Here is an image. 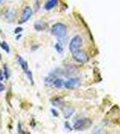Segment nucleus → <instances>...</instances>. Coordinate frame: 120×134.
<instances>
[{
  "label": "nucleus",
  "mask_w": 120,
  "mask_h": 134,
  "mask_svg": "<svg viewBox=\"0 0 120 134\" xmlns=\"http://www.w3.org/2000/svg\"><path fill=\"white\" fill-rule=\"evenodd\" d=\"M2 2H3V0H0V4H1V3H2Z\"/></svg>",
  "instance_id": "f3484780"
},
{
  "label": "nucleus",
  "mask_w": 120,
  "mask_h": 134,
  "mask_svg": "<svg viewBox=\"0 0 120 134\" xmlns=\"http://www.w3.org/2000/svg\"><path fill=\"white\" fill-rule=\"evenodd\" d=\"M4 90H5V86H4L2 83H0V92L3 91Z\"/></svg>",
  "instance_id": "4468645a"
},
{
  "label": "nucleus",
  "mask_w": 120,
  "mask_h": 134,
  "mask_svg": "<svg viewBox=\"0 0 120 134\" xmlns=\"http://www.w3.org/2000/svg\"><path fill=\"white\" fill-rule=\"evenodd\" d=\"M3 79H4V75H3V73L0 72V81H3Z\"/></svg>",
  "instance_id": "2eb2a0df"
},
{
  "label": "nucleus",
  "mask_w": 120,
  "mask_h": 134,
  "mask_svg": "<svg viewBox=\"0 0 120 134\" xmlns=\"http://www.w3.org/2000/svg\"><path fill=\"white\" fill-rule=\"evenodd\" d=\"M53 86L56 88H61L65 87V81L60 78H56L55 81H53Z\"/></svg>",
  "instance_id": "1a4fd4ad"
},
{
  "label": "nucleus",
  "mask_w": 120,
  "mask_h": 134,
  "mask_svg": "<svg viewBox=\"0 0 120 134\" xmlns=\"http://www.w3.org/2000/svg\"><path fill=\"white\" fill-rule=\"evenodd\" d=\"M4 74H5V77L7 79L8 78V68L6 65L4 66Z\"/></svg>",
  "instance_id": "ddd939ff"
},
{
  "label": "nucleus",
  "mask_w": 120,
  "mask_h": 134,
  "mask_svg": "<svg viewBox=\"0 0 120 134\" xmlns=\"http://www.w3.org/2000/svg\"><path fill=\"white\" fill-rule=\"evenodd\" d=\"M1 47H2V48L5 50L6 53H9V51H10V48H9V47H8V45H7V43H6V41H3L1 43Z\"/></svg>",
  "instance_id": "f8f14e48"
},
{
  "label": "nucleus",
  "mask_w": 120,
  "mask_h": 134,
  "mask_svg": "<svg viewBox=\"0 0 120 134\" xmlns=\"http://www.w3.org/2000/svg\"><path fill=\"white\" fill-rule=\"evenodd\" d=\"M72 54H73L74 59L79 63H85L88 60V55H86V53L82 50H80V49L74 52V53H72Z\"/></svg>",
  "instance_id": "20e7f679"
},
{
  "label": "nucleus",
  "mask_w": 120,
  "mask_h": 134,
  "mask_svg": "<svg viewBox=\"0 0 120 134\" xmlns=\"http://www.w3.org/2000/svg\"><path fill=\"white\" fill-rule=\"evenodd\" d=\"M51 33L58 38H64L67 34L66 26L61 23L54 24L51 28Z\"/></svg>",
  "instance_id": "f257e3e1"
},
{
  "label": "nucleus",
  "mask_w": 120,
  "mask_h": 134,
  "mask_svg": "<svg viewBox=\"0 0 120 134\" xmlns=\"http://www.w3.org/2000/svg\"><path fill=\"white\" fill-rule=\"evenodd\" d=\"M82 44V38L79 35L75 36V38H72L70 44H69V50L71 51V53H74V52L79 50Z\"/></svg>",
  "instance_id": "7ed1b4c3"
},
{
  "label": "nucleus",
  "mask_w": 120,
  "mask_h": 134,
  "mask_svg": "<svg viewBox=\"0 0 120 134\" xmlns=\"http://www.w3.org/2000/svg\"><path fill=\"white\" fill-rule=\"evenodd\" d=\"M45 23H43L42 21H37L35 23V25H34V27H35V29L37 31H42V30L45 29Z\"/></svg>",
  "instance_id": "9b49d317"
},
{
  "label": "nucleus",
  "mask_w": 120,
  "mask_h": 134,
  "mask_svg": "<svg viewBox=\"0 0 120 134\" xmlns=\"http://www.w3.org/2000/svg\"><path fill=\"white\" fill-rule=\"evenodd\" d=\"M0 44H1V43H0Z\"/></svg>",
  "instance_id": "a211bd4d"
},
{
  "label": "nucleus",
  "mask_w": 120,
  "mask_h": 134,
  "mask_svg": "<svg viewBox=\"0 0 120 134\" xmlns=\"http://www.w3.org/2000/svg\"><path fill=\"white\" fill-rule=\"evenodd\" d=\"M80 84V80L78 78H70L65 81V87L66 88H74L78 87Z\"/></svg>",
  "instance_id": "423d86ee"
},
{
  "label": "nucleus",
  "mask_w": 120,
  "mask_h": 134,
  "mask_svg": "<svg viewBox=\"0 0 120 134\" xmlns=\"http://www.w3.org/2000/svg\"><path fill=\"white\" fill-rule=\"evenodd\" d=\"M32 9L30 6H26L23 11V14H22L19 23H23L25 21H27L32 17Z\"/></svg>",
  "instance_id": "39448f33"
},
{
  "label": "nucleus",
  "mask_w": 120,
  "mask_h": 134,
  "mask_svg": "<svg viewBox=\"0 0 120 134\" xmlns=\"http://www.w3.org/2000/svg\"><path fill=\"white\" fill-rule=\"evenodd\" d=\"M86 126H87L86 120L82 119V120H78L77 122H75V125H74V128L75 130H84Z\"/></svg>",
  "instance_id": "6e6552de"
},
{
  "label": "nucleus",
  "mask_w": 120,
  "mask_h": 134,
  "mask_svg": "<svg viewBox=\"0 0 120 134\" xmlns=\"http://www.w3.org/2000/svg\"><path fill=\"white\" fill-rule=\"evenodd\" d=\"M75 113V109L72 107H66L64 109V116L65 118H69L73 115V114Z\"/></svg>",
  "instance_id": "9d476101"
},
{
  "label": "nucleus",
  "mask_w": 120,
  "mask_h": 134,
  "mask_svg": "<svg viewBox=\"0 0 120 134\" xmlns=\"http://www.w3.org/2000/svg\"><path fill=\"white\" fill-rule=\"evenodd\" d=\"M58 3V0H48V1L46 2L45 5H44L45 10L53 9L54 7H56V6Z\"/></svg>",
  "instance_id": "0eeeda50"
},
{
  "label": "nucleus",
  "mask_w": 120,
  "mask_h": 134,
  "mask_svg": "<svg viewBox=\"0 0 120 134\" xmlns=\"http://www.w3.org/2000/svg\"><path fill=\"white\" fill-rule=\"evenodd\" d=\"M20 31H22V28H18V30H15V33H17V32Z\"/></svg>",
  "instance_id": "dca6fc26"
},
{
  "label": "nucleus",
  "mask_w": 120,
  "mask_h": 134,
  "mask_svg": "<svg viewBox=\"0 0 120 134\" xmlns=\"http://www.w3.org/2000/svg\"><path fill=\"white\" fill-rule=\"evenodd\" d=\"M17 62L19 63V64L21 65L22 69H23V72H25V74L27 75L28 79L30 80V81L32 82V84H33L34 83V81H33V76H32V73L30 71L29 67H28L27 62L24 61V60H23V58L20 57V55H18V57H17Z\"/></svg>",
  "instance_id": "f03ea898"
}]
</instances>
